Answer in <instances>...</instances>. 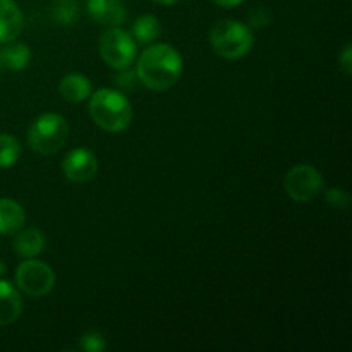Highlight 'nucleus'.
Returning a JSON list of instances; mask_svg holds the SVG:
<instances>
[{"mask_svg":"<svg viewBox=\"0 0 352 352\" xmlns=\"http://www.w3.org/2000/svg\"><path fill=\"white\" fill-rule=\"evenodd\" d=\"M153 2L162 3V6H174V3L181 2V0H153Z\"/></svg>","mask_w":352,"mask_h":352,"instance_id":"393cba45","label":"nucleus"},{"mask_svg":"<svg viewBox=\"0 0 352 352\" xmlns=\"http://www.w3.org/2000/svg\"><path fill=\"white\" fill-rule=\"evenodd\" d=\"M67 140L69 124L60 113H41L28 129V144L41 155H55L65 146Z\"/></svg>","mask_w":352,"mask_h":352,"instance_id":"20e7f679","label":"nucleus"},{"mask_svg":"<svg viewBox=\"0 0 352 352\" xmlns=\"http://www.w3.org/2000/svg\"><path fill=\"white\" fill-rule=\"evenodd\" d=\"M88 14L103 26H120L126 21L127 10L120 0H88Z\"/></svg>","mask_w":352,"mask_h":352,"instance_id":"1a4fd4ad","label":"nucleus"},{"mask_svg":"<svg viewBox=\"0 0 352 352\" xmlns=\"http://www.w3.org/2000/svg\"><path fill=\"white\" fill-rule=\"evenodd\" d=\"M138 82L140 79H138L136 71H131L129 67L120 69L119 74L113 76V85L119 86V89H134Z\"/></svg>","mask_w":352,"mask_h":352,"instance_id":"412c9836","label":"nucleus"},{"mask_svg":"<svg viewBox=\"0 0 352 352\" xmlns=\"http://www.w3.org/2000/svg\"><path fill=\"white\" fill-rule=\"evenodd\" d=\"M6 274V265L2 263V261H0V275H3Z\"/></svg>","mask_w":352,"mask_h":352,"instance_id":"a878e982","label":"nucleus"},{"mask_svg":"<svg viewBox=\"0 0 352 352\" xmlns=\"http://www.w3.org/2000/svg\"><path fill=\"white\" fill-rule=\"evenodd\" d=\"M14 236V251L23 260L38 256L45 250V234L36 227L21 229Z\"/></svg>","mask_w":352,"mask_h":352,"instance_id":"4468645a","label":"nucleus"},{"mask_svg":"<svg viewBox=\"0 0 352 352\" xmlns=\"http://www.w3.org/2000/svg\"><path fill=\"white\" fill-rule=\"evenodd\" d=\"M24 26L23 12L14 0H0V43H12Z\"/></svg>","mask_w":352,"mask_h":352,"instance_id":"9d476101","label":"nucleus"},{"mask_svg":"<svg viewBox=\"0 0 352 352\" xmlns=\"http://www.w3.org/2000/svg\"><path fill=\"white\" fill-rule=\"evenodd\" d=\"M93 91V85L81 72H71L64 76L58 82V93L69 103H81L89 98Z\"/></svg>","mask_w":352,"mask_h":352,"instance_id":"f8f14e48","label":"nucleus"},{"mask_svg":"<svg viewBox=\"0 0 352 352\" xmlns=\"http://www.w3.org/2000/svg\"><path fill=\"white\" fill-rule=\"evenodd\" d=\"M162 33L160 21L153 16V14H144L140 16L133 24V34L134 40L138 43L143 45H151Z\"/></svg>","mask_w":352,"mask_h":352,"instance_id":"2eb2a0df","label":"nucleus"},{"mask_svg":"<svg viewBox=\"0 0 352 352\" xmlns=\"http://www.w3.org/2000/svg\"><path fill=\"white\" fill-rule=\"evenodd\" d=\"M213 3L220 7H237L244 2V0H212Z\"/></svg>","mask_w":352,"mask_h":352,"instance_id":"b1692460","label":"nucleus"},{"mask_svg":"<svg viewBox=\"0 0 352 352\" xmlns=\"http://www.w3.org/2000/svg\"><path fill=\"white\" fill-rule=\"evenodd\" d=\"M62 172L65 177L76 184H85L89 182L98 172V160L93 151L86 148H76L65 155L62 162Z\"/></svg>","mask_w":352,"mask_h":352,"instance_id":"6e6552de","label":"nucleus"},{"mask_svg":"<svg viewBox=\"0 0 352 352\" xmlns=\"http://www.w3.org/2000/svg\"><path fill=\"white\" fill-rule=\"evenodd\" d=\"M26 223V212L10 198H0V236H14Z\"/></svg>","mask_w":352,"mask_h":352,"instance_id":"ddd939ff","label":"nucleus"},{"mask_svg":"<svg viewBox=\"0 0 352 352\" xmlns=\"http://www.w3.org/2000/svg\"><path fill=\"white\" fill-rule=\"evenodd\" d=\"M182 57L172 45H150L140 55L136 76L141 85L153 91H167L179 82L182 76Z\"/></svg>","mask_w":352,"mask_h":352,"instance_id":"f257e3e1","label":"nucleus"},{"mask_svg":"<svg viewBox=\"0 0 352 352\" xmlns=\"http://www.w3.org/2000/svg\"><path fill=\"white\" fill-rule=\"evenodd\" d=\"M79 347L86 352H102L107 349V342L98 332H86L79 340Z\"/></svg>","mask_w":352,"mask_h":352,"instance_id":"6ab92c4d","label":"nucleus"},{"mask_svg":"<svg viewBox=\"0 0 352 352\" xmlns=\"http://www.w3.org/2000/svg\"><path fill=\"white\" fill-rule=\"evenodd\" d=\"M339 65L346 76L352 74V45L347 43L339 55Z\"/></svg>","mask_w":352,"mask_h":352,"instance_id":"4be33fe9","label":"nucleus"},{"mask_svg":"<svg viewBox=\"0 0 352 352\" xmlns=\"http://www.w3.org/2000/svg\"><path fill=\"white\" fill-rule=\"evenodd\" d=\"M325 198H327V203H329L332 208L336 210H346L349 208V203H351V198L349 195H347L344 189L340 188H330L329 191L325 192Z\"/></svg>","mask_w":352,"mask_h":352,"instance_id":"aec40b11","label":"nucleus"},{"mask_svg":"<svg viewBox=\"0 0 352 352\" xmlns=\"http://www.w3.org/2000/svg\"><path fill=\"white\" fill-rule=\"evenodd\" d=\"M52 16L60 26H71L79 19V7L74 0H55L52 7Z\"/></svg>","mask_w":352,"mask_h":352,"instance_id":"a211bd4d","label":"nucleus"},{"mask_svg":"<svg viewBox=\"0 0 352 352\" xmlns=\"http://www.w3.org/2000/svg\"><path fill=\"white\" fill-rule=\"evenodd\" d=\"M98 50L105 64H109L116 71H120V69L131 67L136 58L138 48L134 38L126 30L112 26L103 31L100 36Z\"/></svg>","mask_w":352,"mask_h":352,"instance_id":"39448f33","label":"nucleus"},{"mask_svg":"<svg viewBox=\"0 0 352 352\" xmlns=\"http://www.w3.org/2000/svg\"><path fill=\"white\" fill-rule=\"evenodd\" d=\"M208 41L217 55L227 60H236L250 54L254 36L253 31L246 24L236 19H222L212 26Z\"/></svg>","mask_w":352,"mask_h":352,"instance_id":"7ed1b4c3","label":"nucleus"},{"mask_svg":"<svg viewBox=\"0 0 352 352\" xmlns=\"http://www.w3.org/2000/svg\"><path fill=\"white\" fill-rule=\"evenodd\" d=\"M0 69H3V62H2V48H0Z\"/></svg>","mask_w":352,"mask_h":352,"instance_id":"bb28decb","label":"nucleus"},{"mask_svg":"<svg viewBox=\"0 0 352 352\" xmlns=\"http://www.w3.org/2000/svg\"><path fill=\"white\" fill-rule=\"evenodd\" d=\"M88 112L93 122L105 133H122L133 122V107L116 88L96 89L89 95Z\"/></svg>","mask_w":352,"mask_h":352,"instance_id":"f03ea898","label":"nucleus"},{"mask_svg":"<svg viewBox=\"0 0 352 352\" xmlns=\"http://www.w3.org/2000/svg\"><path fill=\"white\" fill-rule=\"evenodd\" d=\"M23 311V299L19 291L10 282L0 280V327H9Z\"/></svg>","mask_w":352,"mask_h":352,"instance_id":"9b49d317","label":"nucleus"},{"mask_svg":"<svg viewBox=\"0 0 352 352\" xmlns=\"http://www.w3.org/2000/svg\"><path fill=\"white\" fill-rule=\"evenodd\" d=\"M284 189L289 198L298 203H309L322 192L323 177L318 168L299 164L289 168L284 177Z\"/></svg>","mask_w":352,"mask_h":352,"instance_id":"0eeeda50","label":"nucleus"},{"mask_svg":"<svg viewBox=\"0 0 352 352\" xmlns=\"http://www.w3.org/2000/svg\"><path fill=\"white\" fill-rule=\"evenodd\" d=\"M21 143L10 134H0V168H9L19 160Z\"/></svg>","mask_w":352,"mask_h":352,"instance_id":"f3484780","label":"nucleus"},{"mask_svg":"<svg viewBox=\"0 0 352 352\" xmlns=\"http://www.w3.org/2000/svg\"><path fill=\"white\" fill-rule=\"evenodd\" d=\"M31 60V50L24 43H12L9 47L2 48V62L3 67L10 71H23L28 67Z\"/></svg>","mask_w":352,"mask_h":352,"instance_id":"dca6fc26","label":"nucleus"},{"mask_svg":"<svg viewBox=\"0 0 352 352\" xmlns=\"http://www.w3.org/2000/svg\"><path fill=\"white\" fill-rule=\"evenodd\" d=\"M268 21H270V14H268V10L265 7H258V9H254L250 14V23L256 28L267 26Z\"/></svg>","mask_w":352,"mask_h":352,"instance_id":"5701e85b","label":"nucleus"},{"mask_svg":"<svg viewBox=\"0 0 352 352\" xmlns=\"http://www.w3.org/2000/svg\"><path fill=\"white\" fill-rule=\"evenodd\" d=\"M16 284L26 296L43 298L55 287V274L45 261L26 258L16 270Z\"/></svg>","mask_w":352,"mask_h":352,"instance_id":"423d86ee","label":"nucleus"}]
</instances>
